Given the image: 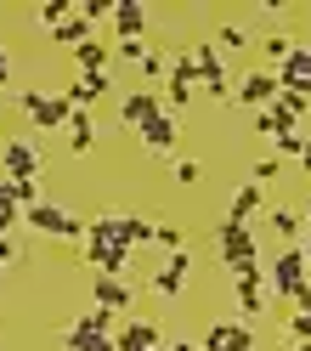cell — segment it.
<instances>
[{
  "label": "cell",
  "mask_w": 311,
  "mask_h": 351,
  "mask_svg": "<svg viewBox=\"0 0 311 351\" xmlns=\"http://www.w3.org/2000/svg\"><path fill=\"white\" fill-rule=\"evenodd\" d=\"M114 34L119 40H142L147 34V6H142V0H119V6H114Z\"/></svg>",
  "instance_id": "16"
},
{
  "label": "cell",
  "mask_w": 311,
  "mask_h": 351,
  "mask_svg": "<svg viewBox=\"0 0 311 351\" xmlns=\"http://www.w3.org/2000/svg\"><path fill=\"white\" fill-rule=\"evenodd\" d=\"M114 346L119 351H159L164 346V335H159V323H142V317H130L119 335H114Z\"/></svg>",
  "instance_id": "14"
},
{
  "label": "cell",
  "mask_w": 311,
  "mask_h": 351,
  "mask_svg": "<svg viewBox=\"0 0 311 351\" xmlns=\"http://www.w3.org/2000/svg\"><path fill=\"white\" fill-rule=\"evenodd\" d=\"M277 176H283V159H277V153H266V159H255V165H249V182H255V187L277 182Z\"/></svg>",
  "instance_id": "30"
},
{
  "label": "cell",
  "mask_w": 311,
  "mask_h": 351,
  "mask_svg": "<svg viewBox=\"0 0 311 351\" xmlns=\"http://www.w3.org/2000/svg\"><path fill=\"white\" fill-rule=\"evenodd\" d=\"M255 130H260V136H272V142H277L283 130H295V119H288L283 108H260V114H255Z\"/></svg>",
  "instance_id": "24"
},
{
  "label": "cell",
  "mask_w": 311,
  "mask_h": 351,
  "mask_svg": "<svg viewBox=\"0 0 311 351\" xmlns=\"http://www.w3.org/2000/svg\"><path fill=\"white\" fill-rule=\"evenodd\" d=\"M40 170H46V159H40L34 142H6V159H0V176H12V182H40Z\"/></svg>",
  "instance_id": "7"
},
{
  "label": "cell",
  "mask_w": 311,
  "mask_h": 351,
  "mask_svg": "<svg viewBox=\"0 0 311 351\" xmlns=\"http://www.w3.org/2000/svg\"><path fill=\"white\" fill-rule=\"evenodd\" d=\"M198 176H204V165H198V159H175V182H182V187H192Z\"/></svg>",
  "instance_id": "37"
},
{
  "label": "cell",
  "mask_w": 311,
  "mask_h": 351,
  "mask_svg": "<svg viewBox=\"0 0 311 351\" xmlns=\"http://www.w3.org/2000/svg\"><path fill=\"white\" fill-rule=\"evenodd\" d=\"M85 40H97V34H91V17H85V12L74 6V17H69V23H57V29H51V46H62V51H79Z\"/></svg>",
  "instance_id": "17"
},
{
  "label": "cell",
  "mask_w": 311,
  "mask_h": 351,
  "mask_svg": "<svg viewBox=\"0 0 311 351\" xmlns=\"http://www.w3.org/2000/svg\"><path fill=\"white\" fill-rule=\"evenodd\" d=\"M272 108H283V114L295 119V125H300V119L311 114V102H306V97H295V91H277V102H272Z\"/></svg>",
  "instance_id": "32"
},
{
  "label": "cell",
  "mask_w": 311,
  "mask_h": 351,
  "mask_svg": "<svg viewBox=\"0 0 311 351\" xmlns=\"http://www.w3.org/2000/svg\"><path fill=\"white\" fill-rule=\"evenodd\" d=\"M85 261H91L97 278H125V272H130V244L108 238V232L91 221V232H85Z\"/></svg>",
  "instance_id": "3"
},
{
  "label": "cell",
  "mask_w": 311,
  "mask_h": 351,
  "mask_svg": "<svg viewBox=\"0 0 311 351\" xmlns=\"http://www.w3.org/2000/svg\"><path fill=\"white\" fill-rule=\"evenodd\" d=\"M288 351H311V346H295V340H288Z\"/></svg>",
  "instance_id": "43"
},
{
  "label": "cell",
  "mask_w": 311,
  "mask_h": 351,
  "mask_svg": "<svg viewBox=\"0 0 311 351\" xmlns=\"http://www.w3.org/2000/svg\"><path fill=\"white\" fill-rule=\"evenodd\" d=\"M215 46H227V51H238V46H249V34H243L238 23H221V34H215Z\"/></svg>",
  "instance_id": "34"
},
{
  "label": "cell",
  "mask_w": 311,
  "mask_h": 351,
  "mask_svg": "<svg viewBox=\"0 0 311 351\" xmlns=\"http://www.w3.org/2000/svg\"><path fill=\"white\" fill-rule=\"evenodd\" d=\"M79 328H85V335H114V312H108V306H97V300H91V312L79 317Z\"/></svg>",
  "instance_id": "29"
},
{
  "label": "cell",
  "mask_w": 311,
  "mask_h": 351,
  "mask_svg": "<svg viewBox=\"0 0 311 351\" xmlns=\"http://www.w3.org/2000/svg\"><path fill=\"white\" fill-rule=\"evenodd\" d=\"M159 114H164V102L153 97V91H130V97L119 102V119H125V130H136V136H142V130L159 119Z\"/></svg>",
  "instance_id": "11"
},
{
  "label": "cell",
  "mask_w": 311,
  "mask_h": 351,
  "mask_svg": "<svg viewBox=\"0 0 311 351\" xmlns=\"http://www.w3.org/2000/svg\"><path fill=\"white\" fill-rule=\"evenodd\" d=\"M260 204H266V187H255V182H243V187L232 193V204H227V221H238V227H249V215H260Z\"/></svg>",
  "instance_id": "18"
},
{
  "label": "cell",
  "mask_w": 311,
  "mask_h": 351,
  "mask_svg": "<svg viewBox=\"0 0 311 351\" xmlns=\"http://www.w3.org/2000/svg\"><path fill=\"white\" fill-rule=\"evenodd\" d=\"M306 227H311V204H306Z\"/></svg>",
  "instance_id": "44"
},
{
  "label": "cell",
  "mask_w": 311,
  "mask_h": 351,
  "mask_svg": "<svg viewBox=\"0 0 311 351\" xmlns=\"http://www.w3.org/2000/svg\"><path fill=\"white\" fill-rule=\"evenodd\" d=\"M300 165H306V170H311V136H306V153H300Z\"/></svg>",
  "instance_id": "41"
},
{
  "label": "cell",
  "mask_w": 311,
  "mask_h": 351,
  "mask_svg": "<svg viewBox=\"0 0 311 351\" xmlns=\"http://www.w3.org/2000/svg\"><path fill=\"white\" fill-rule=\"evenodd\" d=\"M34 17H40V29H57V23H69V17H74V0H46Z\"/></svg>",
  "instance_id": "28"
},
{
  "label": "cell",
  "mask_w": 311,
  "mask_h": 351,
  "mask_svg": "<svg viewBox=\"0 0 311 351\" xmlns=\"http://www.w3.org/2000/svg\"><path fill=\"white\" fill-rule=\"evenodd\" d=\"M23 221H29L34 232H46V238H74V244H85V232H91V221H85V215L62 210V204H46V199H40L34 210H23Z\"/></svg>",
  "instance_id": "2"
},
{
  "label": "cell",
  "mask_w": 311,
  "mask_h": 351,
  "mask_svg": "<svg viewBox=\"0 0 311 351\" xmlns=\"http://www.w3.org/2000/svg\"><path fill=\"white\" fill-rule=\"evenodd\" d=\"M266 215H272V232H277V238H300V232H306V210L277 204V210H266Z\"/></svg>",
  "instance_id": "23"
},
{
  "label": "cell",
  "mask_w": 311,
  "mask_h": 351,
  "mask_svg": "<svg viewBox=\"0 0 311 351\" xmlns=\"http://www.w3.org/2000/svg\"><path fill=\"white\" fill-rule=\"evenodd\" d=\"M238 312H243V317H260V312H266V283L238 278Z\"/></svg>",
  "instance_id": "22"
},
{
  "label": "cell",
  "mask_w": 311,
  "mask_h": 351,
  "mask_svg": "<svg viewBox=\"0 0 311 351\" xmlns=\"http://www.w3.org/2000/svg\"><path fill=\"white\" fill-rule=\"evenodd\" d=\"M91 221L108 232V238H119V244H153V221L147 215H125V210H114V215H91Z\"/></svg>",
  "instance_id": "6"
},
{
  "label": "cell",
  "mask_w": 311,
  "mask_h": 351,
  "mask_svg": "<svg viewBox=\"0 0 311 351\" xmlns=\"http://www.w3.org/2000/svg\"><path fill=\"white\" fill-rule=\"evenodd\" d=\"M277 91H283V85H277V74H266V69L243 74V80L232 85V97H238L243 108H255V114H260V108H272V102H277Z\"/></svg>",
  "instance_id": "9"
},
{
  "label": "cell",
  "mask_w": 311,
  "mask_h": 351,
  "mask_svg": "<svg viewBox=\"0 0 311 351\" xmlns=\"http://www.w3.org/2000/svg\"><path fill=\"white\" fill-rule=\"evenodd\" d=\"M288 340H295V346H311V312H300V306L288 312Z\"/></svg>",
  "instance_id": "33"
},
{
  "label": "cell",
  "mask_w": 311,
  "mask_h": 351,
  "mask_svg": "<svg viewBox=\"0 0 311 351\" xmlns=\"http://www.w3.org/2000/svg\"><path fill=\"white\" fill-rule=\"evenodd\" d=\"M153 244H159L164 255H175V250H187V232L170 227V221H153Z\"/></svg>",
  "instance_id": "27"
},
{
  "label": "cell",
  "mask_w": 311,
  "mask_h": 351,
  "mask_svg": "<svg viewBox=\"0 0 311 351\" xmlns=\"http://www.w3.org/2000/svg\"><path fill=\"white\" fill-rule=\"evenodd\" d=\"M91 300L108 306V312H130L136 306V283L130 278H91Z\"/></svg>",
  "instance_id": "13"
},
{
  "label": "cell",
  "mask_w": 311,
  "mask_h": 351,
  "mask_svg": "<svg viewBox=\"0 0 311 351\" xmlns=\"http://www.w3.org/2000/svg\"><path fill=\"white\" fill-rule=\"evenodd\" d=\"M277 85L311 102V46H295V51H288V62L277 69Z\"/></svg>",
  "instance_id": "12"
},
{
  "label": "cell",
  "mask_w": 311,
  "mask_h": 351,
  "mask_svg": "<svg viewBox=\"0 0 311 351\" xmlns=\"http://www.w3.org/2000/svg\"><path fill=\"white\" fill-rule=\"evenodd\" d=\"M300 250H306V267H311V238H306V244H300Z\"/></svg>",
  "instance_id": "42"
},
{
  "label": "cell",
  "mask_w": 311,
  "mask_h": 351,
  "mask_svg": "<svg viewBox=\"0 0 311 351\" xmlns=\"http://www.w3.org/2000/svg\"><path fill=\"white\" fill-rule=\"evenodd\" d=\"M295 306H300V312H311V283H306V289L295 295Z\"/></svg>",
  "instance_id": "40"
},
{
  "label": "cell",
  "mask_w": 311,
  "mask_h": 351,
  "mask_svg": "<svg viewBox=\"0 0 311 351\" xmlns=\"http://www.w3.org/2000/svg\"><path fill=\"white\" fill-rule=\"evenodd\" d=\"M12 85V57H6V46H0V91Z\"/></svg>",
  "instance_id": "38"
},
{
  "label": "cell",
  "mask_w": 311,
  "mask_h": 351,
  "mask_svg": "<svg viewBox=\"0 0 311 351\" xmlns=\"http://www.w3.org/2000/svg\"><path fill=\"white\" fill-rule=\"evenodd\" d=\"M62 351H119V346H114V335H85L74 323L69 335H62Z\"/></svg>",
  "instance_id": "21"
},
{
  "label": "cell",
  "mask_w": 311,
  "mask_h": 351,
  "mask_svg": "<svg viewBox=\"0 0 311 351\" xmlns=\"http://www.w3.org/2000/svg\"><path fill=\"white\" fill-rule=\"evenodd\" d=\"M187 272H192V255H187V250H175V255H164L159 267H153V289H159L164 300H182Z\"/></svg>",
  "instance_id": "8"
},
{
  "label": "cell",
  "mask_w": 311,
  "mask_h": 351,
  "mask_svg": "<svg viewBox=\"0 0 311 351\" xmlns=\"http://www.w3.org/2000/svg\"><path fill=\"white\" fill-rule=\"evenodd\" d=\"M23 114H29L40 130H69L74 102H69V97H51V91H23Z\"/></svg>",
  "instance_id": "5"
},
{
  "label": "cell",
  "mask_w": 311,
  "mask_h": 351,
  "mask_svg": "<svg viewBox=\"0 0 311 351\" xmlns=\"http://www.w3.org/2000/svg\"><path fill=\"white\" fill-rule=\"evenodd\" d=\"M300 153H306V130L295 125V130H283V136H277V159H300Z\"/></svg>",
  "instance_id": "31"
},
{
  "label": "cell",
  "mask_w": 311,
  "mask_h": 351,
  "mask_svg": "<svg viewBox=\"0 0 311 351\" xmlns=\"http://www.w3.org/2000/svg\"><path fill=\"white\" fill-rule=\"evenodd\" d=\"M74 62H79V74H102L108 69V46L102 40H85V46L74 51Z\"/></svg>",
  "instance_id": "25"
},
{
  "label": "cell",
  "mask_w": 311,
  "mask_h": 351,
  "mask_svg": "<svg viewBox=\"0 0 311 351\" xmlns=\"http://www.w3.org/2000/svg\"><path fill=\"white\" fill-rule=\"evenodd\" d=\"M192 57H198V85H204L215 102H227L232 97V74H227V62H221V46L215 40H198Z\"/></svg>",
  "instance_id": "4"
},
{
  "label": "cell",
  "mask_w": 311,
  "mask_h": 351,
  "mask_svg": "<svg viewBox=\"0 0 311 351\" xmlns=\"http://www.w3.org/2000/svg\"><path fill=\"white\" fill-rule=\"evenodd\" d=\"M119 57H125V62H136V69H142V62H147L153 51H147V40H119Z\"/></svg>",
  "instance_id": "36"
},
{
  "label": "cell",
  "mask_w": 311,
  "mask_h": 351,
  "mask_svg": "<svg viewBox=\"0 0 311 351\" xmlns=\"http://www.w3.org/2000/svg\"><path fill=\"white\" fill-rule=\"evenodd\" d=\"M69 147L74 153H91L97 147V119L85 114V108H74V119H69Z\"/></svg>",
  "instance_id": "20"
},
{
  "label": "cell",
  "mask_w": 311,
  "mask_h": 351,
  "mask_svg": "<svg viewBox=\"0 0 311 351\" xmlns=\"http://www.w3.org/2000/svg\"><path fill=\"white\" fill-rule=\"evenodd\" d=\"M164 85H198V57H192V51H175L170 80H164Z\"/></svg>",
  "instance_id": "26"
},
{
  "label": "cell",
  "mask_w": 311,
  "mask_h": 351,
  "mask_svg": "<svg viewBox=\"0 0 311 351\" xmlns=\"http://www.w3.org/2000/svg\"><path fill=\"white\" fill-rule=\"evenodd\" d=\"M108 91V80L102 74H79V80H69V91H62V97H69L74 108H85V114H91V102Z\"/></svg>",
  "instance_id": "19"
},
{
  "label": "cell",
  "mask_w": 311,
  "mask_h": 351,
  "mask_svg": "<svg viewBox=\"0 0 311 351\" xmlns=\"http://www.w3.org/2000/svg\"><path fill=\"white\" fill-rule=\"evenodd\" d=\"M288 51H295V40H283V34H266V57H272L277 69L288 62Z\"/></svg>",
  "instance_id": "35"
},
{
  "label": "cell",
  "mask_w": 311,
  "mask_h": 351,
  "mask_svg": "<svg viewBox=\"0 0 311 351\" xmlns=\"http://www.w3.org/2000/svg\"><path fill=\"white\" fill-rule=\"evenodd\" d=\"M204 351H255V335L249 323H215L204 335Z\"/></svg>",
  "instance_id": "15"
},
{
  "label": "cell",
  "mask_w": 311,
  "mask_h": 351,
  "mask_svg": "<svg viewBox=\"0 0 311 351\" xmlns=\"http://www.w3.org/2000/svg\"><path fill=\"white\" fill-rule=\"evenodd\" d=\"M159 351H170V346H159Z\"/></svg>",
  "instance_id": "45"
},
{
  "label": "cell",
  "mask_w": 311,
  "mask_h": 351,
  "mask_svg": "<svg viewBox=\"0 0 311 351\" xmlns=\"http://www.w3.org/2000/svg\"><path fill=\"white\" fill-rule=\"evenodd\" d=\"M175 142H182V119L164 108V114L142 130V147H147V153H159V159H175Z\"/></svg>",
  "instance_id": "10"
},
{
  "label": "cell",
  "mask_w": 311,
  "mask_h": 351,
  "mask_svg": "<svg viewBox=\"0 0 311 351\" xmlns=\"http://www.w3.org/2000/svg\"><path fill=\"white\" fill-rule=\"evenodd\" d=\"M6 261H17V244H12V238H0V267H6Z\"/></svg>",
  "instance_id": "39"
},
{
  "label": "cell",
  "mask_w": 311,
  "mask_h": 351,
  "mask_svg": "<svg viewBox=\"0 0 311 351\" xmlns=\"http://www.w3.org/2000/svg\"><path fill=\"white\" fill-rule=\"evenodd\" d=\"M266 283H272V295L277 300H288L295 306V295L311 283V267H306V250L300 244H288V250H277L272 255V267H266Z\"/></svg>",
  "instance_id": "1"
}]
</instances>
